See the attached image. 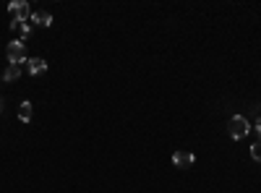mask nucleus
Masks as SVG:
<instances>
[{"mask_svg":"<svg viewBox=\"0 0 261 193\" xmlns=\"http://www.w3.org/2000/svg\"><path fill=\"white\" fill-rule=\"evenodd\" d=\"M248 131H251V126H248V120L243 115H233L228 120V133H230V139H246Z\"/></svg>","mask_w":261,"mask_h":193,"instance_id":"1","label":"nucleus"},{"mask_svg":"<svg viewBox=\"0 0 261 193\" xmlns=\"http://www.w3.org/2000/svg\"><path fill=\"white\" fill-rule=\"evenodd\" d=\"M8 10H10V18L13 21H21V24H29L31 21V8H29V3H24V0H13V3L8 5Z\"/></svg>","mask_w":261,"mask_h":193,"instance_id":"2","label":"nucleus"},{"mask_svg":"<svg viewBox=\"0 0 261 193\" xmlns=\"http://www.w3.org/2000/svg\"><path fill=\"white\" fill-rule=\"evenodd\" d=\"M5 52H8V63H10V65H21V63L26 60V44L21 42V39H16V42H8Z\"/></svg>","mask_w":261,"mask_h":193,"instance_id":"3","label":"nucleus"},{"mask_svg":"<svg viewBox=\"0 0 261 193\" xmlns=\"http://www.w3.org/2000/svg\"><path fill=\"white\" fill-rule=\"evenodd\" d=\"M173 162H175V167L186 170V167H194L196 157H194V152H188V149H178V152L173 154Z\"/></svg>","mask_w":261,"mask_h":193,"instance_id":"4","label":"nucleus"},{"mask_svg":"<svg viewBox=\"0 0 261 193\" xmlns=\"http://www.w3.org/2000/svg\"><path fill=\"white\" fill-rule=\"evenodd\" d=\"M26 71H29L31 76L44 73V71H47V63H44L42 58H31V60H26Z\"/></svg>","mask_w":261,"mask_h":193,"instance_id":"5","label":"nucleus"},{"mask_svg":"<svg viewBox=\"0 0 261 193\" xmlns=\"http://www.w3.org/2000/svg\"><path fill=\"white\" fill-rule=\"evenodd\" d=\"M18 78H21V65H8L3 73V81L10 84V81H18Z\"/></svg>","mask_w":261,"mask_h":193,"instance_id":"6","label":"nucleus"},{"mask_svg":"<svg viewBox=\"0 0 261 193\" xmlns=\"http://www.w3.org/2000/svg\"><path fill=\"white\" fill-rule=\"evenodd\" d=\"M31 21H34L37 26H50V24H52V16L47 13V10H37V13L31 16Z\"/></svg>","mask_w":261,"mask_h":193,"instance_id":"7","label":"nucleus"},{"mask_svg":"<svg viewBox=\"0 0 261 193\" xmlns=\"http://www.w3.org/2000/svg\"><path fill=\"white\" fill-rule=\"evenodd\" d=\"M18 120H21V123H29V120H31V102H21V107H18Z\"/></svg>","mask_w":261,"mask_h":193,"instance_id":"8","label":"nucleus"},{"mask_svg":"<svg viewBox=\"0 0 261 193\" xmlns=\"http://www.w3.org/2000/svg\"><path fill=\"white\" fill-rule=\"evenodd\" d=\"M251 157H254L256 162H261V139H259L254 146H251Z\"/></svg>","mask_w":261,"mask_h":193,"instance_id":"9","label":"nucleus"},{"mask_svg":"<svg viewBox=\"0 0 261 193\" xmlns=\"http://www.w3.org/2000/svg\"><path fill=\"white\" fill-rule=\"evenodd\" d=\"M256 131H259V136H261V118L256 120Z\"/></svg>","mask_w":261,"mask_h":193,"instance_id":"10","label":"nucleus"},{"mask_svg":"<svg viewBox=\"0 0 261 193\" xmlns=\"http://www.w3.org/2000/svg\"><path fill=\"white\" fill-rule=\"evenodd\" d=\"M3 105H5V99H3V94H0V110H3Z\"/></svg>","mask_w":261,"mask_h":193,"instance_id":"11","label":"nucleus"}]
</instances>
